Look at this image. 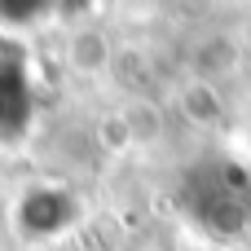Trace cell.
Returning a JSON list of instances; mask_svg holds the SVG:
<instances>
[{"label": "cell", "mask_w": 251, "mask_h": 251, "mask_svg": "<svg viewBox=\"0 0 251 251\" xmlns=\"http://www.w3.org/2000/svg\"><path fill=\"white\" fill-rule=\"evenodd\" d=\"M66 57H71V66H75L79 75H101V71L110 66V40H106L101 31H75Z\"/></svg>", "instance_id": "cell-1"}, {"label": "cell", "mask_w": 251, "mask_h": 251, "mask_svg": "<svg viewBox=\"0 0 251 251\" xmlns=\"http://www.w3.org/2000/svg\"><path fill=\"white\" fill-rule=\"evenodd\" d=\"M194 66H199V75L212 84V79H221V75H229V71L238 66V44H234L229 35H212V40L194 53Z\"/></svg>", "instance_id": "cell-2"}, {"label": "cell", "mask_w": 251, "mask_h": 251, "mask_svg": "<svg viewBox=\"0 0 251 251\" xmlns=\"http://www.w3.org/2000/svg\"><path fill=\"white\" fill-rule=\"evenodd\" d=\"M181 110L194 124H216L221 119V97H216V88L207 79H194V84L181 88Z\"/></svg>", "instance_id": "cell-3"}]
</instances>
